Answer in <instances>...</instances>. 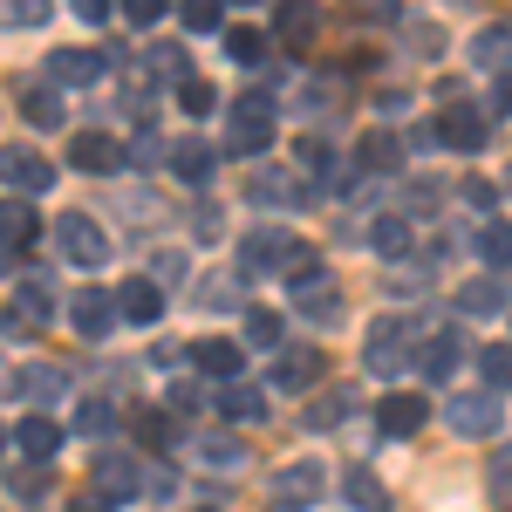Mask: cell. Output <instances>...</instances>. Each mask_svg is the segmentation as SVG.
<instances>
[{
	"label": "cell",
	"instance_id": "2",
	"mask_svg": "<svg viewBox=\"0 0 512 512\" xmlns=\"http://www.w3.org/2000/svg\"><path fill=\"white\" fill-rule=\"evenodd\" d=\"M301 253V239L287 226H253L239 239V280H260V274H287V260Z\"/></svg>",
	"mask_w": 512,
	"mask_h": 512
},
{
	"label": "cell",
	"instance_id": "41",
	"mask_svg": "<svg viewBox=\"0 0 512 512\" xmlns=\"http://www.w3.org/2000/svg\"><path fill=\"white\" fill-rule=\"evenodd\" d=\"M55 7L48 0H21V7H0V28H41Z\"/></svg>",
	"mask_w": 512,
	"mask_h": 512
},
{
	"label": "cell",
	"instance_id": "46",
	"mask_svg": "<svg viewBox=\"0 0 512 512\" xmlns=\"http://www.w3.org/2000/svg\"><path fill=\"white\" fill-rule=\"evenodd\" d=\"M274 28H280L287 41H308V28H315V14H294V7H280V14H274Z\"/></svg>",
	"mask_w": 512,
	"mask_h": 512
},
{
	"label": "cell",
	"instance_id": "38",
	"mask_svg": "<svg viewBox=\"0 0 512 512\" xmlns=\"http://www.w3.org/2000/svg\"><path fill=\"white\" fill-rule=\"evenodd\" d=\"M246 342H253V349H274L280 342V315L274 308H246Z\"/></svg>",
	"mask_w": 512,
	"mask_h": 512
},
{
	"label": "cell",
	"instance_id": "4",
	"mask_svg": "<svg viewBox=\"0 0 512 512\" xmlns=\"http://www.w3.org/2000/svg\"><path fill=\"white\" fill-rule=\"evenodd\" d=\"M444 424L458 437H499V424H506V396L492 390H458L451 403H444Z\"/></svg>",
	"mask_w": 512,
	"mask_h": 512
},
{
	"label": "cell",
	"instance_id": "32",
	"mask_svg": "<svg viewBox=\"0 0 512 512\" xmlns=\"http://www.w3.org/2000/svg\"><path fill=\"white\" fill-rule=\"evenodd\" d=\"M342 417H349V390H328V396H315V403L301 410L308 431H328V424H342Z\"/></svg>",
	"mask_w": 512,
	"mask_h": 512
},
{
	"label": "cell",
	"instance_id": "34",
	"mask_svg": "<svg viewBox=\"0 0 512 512\" xmlns=\"http://www.w3.org/2000/svg\"><path fill=\"white\" fill-rule=\"evenodd\" d=\"M478 253H485L492 267H512V226L506 219H485V226H478Z\"/></svg>",
	"mask_w": 512,
	"mask_h": 512
},
{
	"label": "cell",
	"instance_id": "39",
	"mask_svg": "<svg viewBox=\"0 0 512 512\" xmlns=\"http://www.w3.org/2000/svg\"><path fill=\"white\" fill-rule=\"evenodd\" d=\"M478 369H485V390H492V396L512 390V349H485V355H478Z\"/></svg>",
	"mask_w": 512,
	"mask_h": 512
},
{
	"label": "cell",
	"instance_id": "53",
	"mask_svg": "<svg viewBox=\"0 0 512 512\" xmlns=\"http://www.w3.org/2000/svg\"><path fill=\"white\" fill-rule=\"evenodd\" d=\"M76 512H117V506H110L103 492H89V499H76Z\"/></svg>",
	"mask_w": 512,
	"mask_h": 512
},
{
	"label": "cell",
	"instance_id": "48",
	"mask_svg": "<svg viewBox=\"0 0 512 512\" xmlns=\"http://www.w3.org/2000/svg\"><path fill=\"white\" fill-rule=\"evenodd\" d=\"M226 226H219V205H198L192 212V239H219Z\"/></svg>",
	"mask_w": 512,
	"mask_h": 512
},
{
	"label": "cell",
	"instance_id": "13",
	"mask_svg": "<svg viewBox=\"0 0 512 512\" xmlns=\"http://www.w3.org/2000/svg\"><path fill=\"white\" fill-rule=\"evenodd\" d=\"M41 321H48V294H41V280H28V294L0 308V335H7V342H21V335H35Z\"/></svg>",
	"mask_w": 512,
	"mask_h": 512
},
{
	"label": "cell",
	"instance_id": "52",
	"mask_svg": "<svg viewBox=\"0 0 512 512\" xmlns=\"http://www.w3.org/2000/svg\"><path fill=\"white\" fill-rule=\"evenodd\" d=\"M492 110H499V117H512V76H499V89H492Z\"/></svg>",
	"mask_w": 512,
	"mask_h": 512
},
{
	"label": "cell",
	"instance_id": "21",
	"mask_svg": "<svg viewBox=\"0 0 512 512\" xmlns=\"http://www.w3.org/2000/svg\"><path fill=\"white\" fill-rule=\"evenodd\" d=\"M321 376V355L315 349H280V362H274V390H308Z\"/></svg>",
	"mask_w": 512,
	"mask_h": 512
},
{
	"label": "cell",
	"instance_id": "22",
	"mask_svg": "<svg viewBox=\"0 0 512 512\" xmlns=\"http://www.w3.org/2000/svg\"><path fill=\"white\" fill-rule=\"evenodd\" d=\"M410 239H417V226H410V212H383V219H369V246L376 253H410Z\"/></svg>",
	"mask_w": 512,
	"mask_h": 512
},
{
	"label": "cell",
	"instance_id": "10",
	"mask_svg": "<svg viewBox=\"0 0 512 512\" xmlns=\"http://www.w3.org/2000/svg\"><path fill=\"white\" fill-rule=\"evenodd\" d=\"M69 321H76L82 342H103V335H110V321H117V301H110L103 287H82L76 301H69Z\"/></svg>",
	"mask_w": 512,
	"mask_h": 512
},
{
	"label": "cell",
	"instance_id": "24",
	"mask_svg": "<svg viewBox=\"0 0 512 512\" xmlns=\"http://www.w3.org/2000/svg\"><path fill=\"white\" fill-rule=\"evenodd\" d=\"M417 362H424V376H431V383H451V376H458V362H465V342H458V335H437Z\"/></svg>",
	"mask_w": 512,
	"mask_h": 512
},
{
	"label": "cell",
	"instance_id": "29",
	"mask_svg": "<svg viewBox=\"0 0 512 512\" xmlns=\"http://www.w3.org/2000/svg\"><path fill=\"white\" fill-rule=\"evenodd\" d=\"M198 465H212V472H239L246 465V444H233V437H192Z\"/></svg>",
	"mask_w": 512,
	"mask_h": 512
},
{
	"label": "cell",
	"instance_id": "31",
	"mask_svg": "<svg viewBox=\"0 0 512 512\" xmlns=\"http://www.w3.org/2000/svg\"><path fill=\"white\" fill-rule=\"evenodd\" d=\"M246 192L260 198V205H301V185H294V178H274V171H253V185H246Z\"/></svg>",
	"mask_w": 512,
	"mask_h": 512
},
{
	"label": "cell",
	"instance_id": "20",
	"mask_svg": "<svg viewBox=\"0 0 512 512\" xmlns=\"http://www.w3.org/2000/svg\"><path fill=\"white\" fill-rule=\"evenodd\" d=\"M512 294H506V280H465L458 287V315H472V321H485V315H499Z\"/></svg>",
	"mask_w": 512,
	"mask_h": 512
},
{
	"label": "cell",
	"instance_id": "42",
	"mask_svg": "<svg viewBox=\"0 0 512 512\" xmlns=\"http://www.w3.org/2000/svg\"><path fill=\"white\" fill-rule=\"evenodd\" d=\"M7 485H14V499H41V492H48V472H41V465H28V472L14 465V472H7Z\"/></svg>",
	"mask_w": 512,
	"mask_h": 512
},
{
	"label": "cell",
	"instance_id": "51",
	"mask_svg": "<svg viewBox=\"0 0 512 512\" xmlns=\"http://www.w3.org/2000/svg\"><path fill=\"white\" fill-rule=\"evenodd\" d=\"M76 14L89 21V28H103V21H110V0H76Z\"/></svg>",
	"mask_w": 512,
	"mask_h": 512
},
{
	"label": "cell",
	"instance_id": "26",
	"mask_svg": "<svg viewBox=\"0 0 512 512\" xmlns=\"http://www.w3.org/2000/svg\"><path fill=\"white\" fill-rule=\"evenodd\" d=\"M96 478H103L110 492H144V465L123 458V451H103V458H96Z\"/></svg>",
	"mask_w": 512,
	"mask_h": 512
},
{
	"label": "cell",
	"instance_id": "1",
	"mask_svg": "<svg viewBox=\"0 0 512 512\" xmlns=\"http://www.w3.org/2000/svg\"><path fill=\"white\" fill-rule=\"evenodd\" d=\"M362 362H369V376H403V369L417 362V328L383 315L369 328V342H362Z\"/></svg>",
	"mask_w": 512,
	"mask_h": 512
},
{
	"label": "cell",
	"instance_id": "40",
	"mask_svg": "<svg viewBox=\"0 0 512 512\" xmlns=\"http://www.w3.org/2000/svg\"><path fill=\"white\" fill-rule=\"evenodd\" d=\"M294 164H301V171H308V178H321V171H328V164H335V151H328V144H321V137H294Z\"/></svg>",
	"mask_w": 512,
	"mask_h": 512
},
{
	"label": "cell",
	"instance_id": "36",
	"mask_svg": "<svg viewBox=\"0 0 512 512\" xmlns=\"http://www.w3.org/2000/svg\"><path fill=\"white\" fill-rule=\"evenodd\" d=\"M212 103H219V89H212L205 76H185V82H178V110H185V117H205Z\"/></svg>",
	"mask_w": 512,
	"mask_h": 512
},
{
	"label": "cell",
	"instance_id": "7",
	"mask_svg": "<svg viewBox=\"0 0 512 512\" xmlns=\"http://www.w3.org/2000/svg\"><path fill=\"white\" fill-rule=\"evenodd\" d=\"M69 171H89V178H117V171H123V144H117V137H103V130H82L76 144H69Z\"/></svg>",
	"mask_w": 512,
	"mask_h": 512
},
{
	"label": "cell",
	"instance_id": "49",
	"mask_svg": "<svg viewBox=\"0 0 512 512\" xmlns=\"http://www.w3.org/2000/svg\"><path fill=\"white\" fill-rule=\"evenodd\" d=\"M383 287H390L396 301H403V294H410V301H417V294H424V274H417V267H410V274H390V280H383Z\"/></svg>",
	"mask_w": 512,
	"mask_h": 512
},
{
	"label": "cell",
	"instance_id": "23",
	"mask_svg": "<svg viewBox=\"0 0 512 512\" xmlns=\"http://www.w3.org/2000/svg\"><path fill=\"white\" fill-rule=\"evenodd\" d=\"M192 362L212 376V383H239V342H219V335H212V342L192 349Z\"/></svg>",
	"mask_w": 512,
	"mask_h": 512
},
{
	"label": "cell",
	"instance_id": "3",
	"mask_svg": "<svg viewBox=\"0 0 512 512\" xmlns=\"http://www.w3.org/2000/svg\"><path fill=\"white\" fill-rule=\"evenodd\" d=\"M274 144V96L260 89V96H239V110H233V123H226V151L233 158H260Z\"/></svg>",
	"mask_w": 512,
	"mask_h": 512
},
{
	"label": "cell",
	"instance_id": "37",
	"mask_svg": "<svg viewBox=\"0 0 512 512\" xmlns=\"http://www.w3.org/2000/svg\"><path fill=\"white\" fill-rule=\"evenodd\" d=\"M185 62H192V55H185V48H171V41H158V48L144 55V69H151V76H171V82H185Z\"/></svg>",
	"mask_w": 512,
	"mask_h": 512
},
{
	"label": "cell",
	"instance_id": "19",
	"mask_svg": "<svg viewBox=\"0 0 512 512\" xmlns=\"http://www.w3.org/2000/svg\"><path fill=\"white\" fill-rule=\"evenodd\" d=\"M14 444H21V458H28V465H48V458H55V444H62V431H55L48 417H21V424H14Z\"/></svg>",
	"mask_w": 512,
	"mask_h": 512
},
{
	"label": "cell",
	"instance_id": "43",
	"mask_svg": "<svg viewBox=\"0 0 512 512\" xmlns=\"http://www.w3.org/2000/svg\"><path fill=\"white\" fill-rule=\"evenodd\" d=\"M492 499H499V506L512 512V444L499 451V458H492Z\"/></svg>",
	"mask_w": 512,
	"mask_h": 512
},
{
	"label": "cell",
	"instance_id": "50",
	"mask_svg": "<svg viewBox=\"0 0 512 512\" xmlns=\"http://www.w3.org/2000/svg\"><path fill=\"white\" fill-rule=\"evenodd\" d=\"M465 205H478V212H492V205H499V192H492L485 178H472V185H465Z\"/></svg>",
	"mask_w": 512,
	"mask_h": 512
},
{
	"label": "cell",
	"instance_id": "5",
	"mask_svg": "<svg viewBox=\"0 0 512 512\" xmlns=\"http://www.w3.org/2000/svg\"><path fill=\"white\" fill-rule=\"evenodd\" d=\"M55 246H62V260H69V267H103V260H110L103 226H96V219H82V212L55 219Z\"/></svg>",
	"mask_w": 512,
	"mask_h": 512
},
{
	"label": "cell",
	"instance_id": "28",
	"mask_svg": "<svg viewBox=\"0 0 512 512\" xmlns=\"http://www.w3.org/2000/svg\"><path fill=\"white\" fill-rule=\"evenodd\" d=\"M21 390L35 396V403H55V396H69V376H62L55 362H28V369H21Z\"/></svg>",
	"mask_w": 512,
	"mask_h": 512
},
{
	"label": "cell",
	"instance_id": "44",
	"mask_svg": "<svg viewBox=\"0 0 512 512\" xmlns=\"http://www.w3.org/2000/svg\"><path fill=\"white\" fill-rule=\"evenodd\" d=\"M185 28H192V35H212V28H219V0H192V7H185Z\"/></svg>",
	"mask_w": 512,
	"mask_h": 512
},
{
	"label": "cell",
	"instance_id": "25",
	"mask_svg": "<svg viewBox=\"0 0 512 512\" xmlns=\"http://www.w3.org/2000/svg\"><path fill=\"white\" fill-rule=\"evenodd\" d=\"M171 171H178L185 185H205V178H212V144H205V137H185V144L171 151Z\"/></svg>",
	"mask_w": 512,
	"mask_h": 512
},
{
	"label": "cell",
	"instance_id": "45",
	"mask_svg": "<svg viewBox=\"0 0 512 512\" xmlns=\"http://www.w3.org/2000/svg\"><path fill=\"white\" fill-rule=\"evenodd\" d=\"M137 437H144V444H171V417H164V410H144V417H137Z\"/></svg>",
	"mask_w": 512,
	"mask_h": 512
},
{
	"label": "cell",
	"instance_id": "14",
	"mask_svg": "<svg viewBox=\"0 0 512 512\" xmlns=\"http://www.w3.org/2000/svg\"><path fill=\"white\" fill-rule=\"evenodd\" d=\"M355 164H362L369 178H390V171H403V137H396V130H369V137L355 144Z\"/></svg>",
	"mask_w": 512,
	"mask_h": 512
},
{
	"label": "cell",
	"instance_id": "15",
	"mask_svg": "<svg viewBox=\"0 0 512 512\" xmlns=\"http://www.w3.org/2000/svg\"><path fill=\"white\" fill-rule=\"evenodd\" d=\"M35 239H41L35 205H28V198H7V205H0V246H7V253H28Z\"/></svg>",
	"mask_w": 512,
	"mask_h": 512
},
{
	"label": "cell",
	"instance_id": "47",
	"mask_svg": "<svg viewBox=\"0 0 512 512\" xmlns=\"http://www.w3.org/2000/svg\"><path fill=\"white\" fill-rule=\"evenodd\" d=\"M123 14H130V28H158V21H164V0H130Z\"/></svg>",
	"mask_w": 512,
	"mask_h": 512
},
{
	"label": "cell",
	"instance_id": "35",
	"mask_svg": "<svg viewBox=\"0 0 512 512\" xmlns=\"http://www.w3.org/2000/svg\"><path fill=\"white\" fill-rule=\"evenodd\" d=\"M349 506H355V512H390V499H383L376 472H362V465L349 472Z\"/></svg>",
	"mask_w": 512,
	"mask_h": 512
},
{
	"label": "cell",
	"instance_id": "30",
	"mask_svg": "<svg viewBox=\"0 0 512 512\" xmlns=\"http://www.w3.org/2000/svg\"><path fill=\"white\" fill-rule=\"evenodd\" d=\"M226 55H233L239 69H267V35L260 28H233L226 35Z\"/></svg>",
	"mask_w": 512,
	"mask_h": 512
},
{
	"label": "cell",
	"instance_id": "27",
	"mask_svg": "<svg viewBox=\"0 0 512 512\" xmlns=\"http://www.w3.org/2000/svg\"><path fill=\"white\" fill-rule=\"evenodd\" d=\"M21 117L35 123V130H55V123H62V96H55L48 82H35V89H21Z\"/></svg>",
	"mask_w": 512,
	"mask_h": 512
},
{
	"label": "cell",
	"instance_id": "54",
	"mask_svg": "<svg viewBox=\"0 0 512 512\" xmlns=\"http://www.w3.org/2000/svg\"><path fill=\"white\" fill-rule=\"evenodd\" d=\"M7 444H14V431H7V424H0V451H7Z\"/></svg>",
	"mask_w": 512,
	"mask_h": 512
},
{
	"label": "cell",
	"instance_id": "6",
	"mask_svg": "<svg viewBox=\"0 0 512 512\" xmlns=\"http://www.w3.org/2000/svg\"><path fill=\"white\" fill-rule=\"evenodd\" d=\"M0 178L14 185V198H35V192H48V185H55V164L41 158V151L7 144V151H0Z\"/></svg>",
	"mask_w": 512,
	"mask_h": 512
},
{
	"label": "cell",
	"instance_id": "12",
	"mask_svg": "<svg viewBox=\"0 0 512 512\" xmlns=\"http://www.w3.org/2000/svg\"><path fill=\"white\" fill-rule=\"evenodd\" d=\"M321 485H328V478H321V465H315V458H301V465H280L274 499L301 512V506H315V499H321Z\"/></svg>",
	"mask_w": 512,
	"mask_h": 512
},
{
	"label": "cell",
	"instance_id": "8",
	"mask_svg": "<svg viewBox=\"0 0 512 512\" xmlns=\"http://www.w3.org/2000/svg\"><path fill=\"white\" fill-rule=\"evenodd\" d=\"M103 76V48H62L48 55V89H89Z\"/></svg>",
	"mask_w": 512,
	"mask_h": 512
},
{
	"label": "cell",
	"instance_id": "9",
	"mask_svg": "<svg viewBox=\"0 0 512 512\" xmlns=\"http://www.w3.org/2000/svg\"><path fill=\"white\" fill-rule=\"evenodd\" d=\"M485 117H478L472 103H451L444 117H437V144H451V151H485Z\"/></svg>",
	"mask_w": 512,
	"mask_h": 512
},
{
	"label": "cell",
	"instance_id": "17",
	"mask_svg": "<svg viewBox=\"0 0 512 512\" xmlns=\"http://www.w3.org/2000/svg\"><path fill=\"white\" fill-rule=\"evenodd\" d=\"M117 315L123 321H137V328H151V321L164 315V294H158V280H130L117 294Z\"/></svg>",
	"mask_w": 512,
	"mask_h": 512
},
{
	"label": "cell",
	"instance_id": "33",
	"mask_svg": "<svg viewBox=\"0 0 512 512\" xmlns=\"http://www.w3.org/2000/svg\"><path fill=\"white\" fill-rule=\"evenodd\" d=\"M110 431H117V410H110L103 396L76 403V437H110Z\"/></svg>",
	"mask_w": 512,
	"mask_h": 512
},
{
	"label": "cell",
	"instance_id": "18",
	"mask_svg": "<svg viewBox=\"0 0 512 512\" xmlns=\"http://www.w3.org/2000/svg\"><path fill=\"white\" fill-rule=\"evenodd\" d=\"M212 403H219V417H233V424H260V417H267V396L253 390V383H219Z\"/></svg>",
	"mask_w": 512,
	"mask_h": 512
},
{
	"label": "cell",
	"instance_id": "16",
	"mask_svg": "<svg viewBox=\"0 0 512 512\" xmlns=\"http://www.w3.org/2000/svg\"><path fill=\"white\" fill-rule=\"evenodd\" d=\"M465 55H472V69H506V62H512V14H506V21H485Z\"/></svg>",
	"mask_w": 512,
	"mask_h": 512
},
{
	"label": "cell",
	"instance_id": "11",
	"mask_svg": "<svg viewBox=\"0 0 512 512\" xmlns=\"http://www.w3.org/2000/svg\"><path fill=\"white\" fill-rule=\"evenodd\" d=\"M424 417H431L424 396L396 390V396H383V410H376V431H383V437H417V431H424Z\"/></svg>",
	"mask_w": 512,
	"mask_h": 512
}]
</instances>
